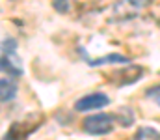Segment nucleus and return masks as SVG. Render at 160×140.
<instances>
[{
    "instance_id": "f03ea898",
    "label": "nucleus",
    "mask_w": 160,
    "mask_h": 140,
    "mask_svg": "<svg viewBox=\"0 0 160 140\" xmlns=\"http://www.w3.org/2000/svg\"><path fill=\"white\" fill-rule=\"evenodd\" d=\"M110 105V97L104 95V93H89V95H84L80 97L75 105V108L78 112H89V110H97V108H102Z\"/></svg>"
},
{
    "instance_id": "39448f33",
    "label": "nucleus",
    "mask_w": 160,
    "mask_h": 140,
    "mask_svg": "<svg viewBox=\"0 0 160 140\" xmlns=\"http://www.w3.org/2000/svg\"><path fill=\"white\" fill-rule=\"evenodd\" d=\"M89 65L97 67V65H104V64H128V58L123 54H108L102 58H95V60H88Z\"/></svg>"
},
{
    "instance_id": "0eeeda50",
    "label": "nucleus",
    "mask_w": 160,
    "mask_h": 140,
    "mask_svg": "<svg viewBox=\"0 0 160 140\" xmlns=\"http://www.w3.org/2000/svg\"><path fill=\"white\" fill-rule=\"evenodd\" d=\"M127 2H128L132 8H138V9H140V8H145V6H149L153 0H127Z\"/></svg>"
},
{
    "instance_id": "7ed1b4c3",
    "label": "nucleus",
    "mask_w": 160,
    "mask_h": 140,
    "mask_svg": "<svg viewBox=\"0 0 160 140\" xmlns=\"http://www.w3.org/2000/svg\"><path fill=\"white\" fill-rule=\"evenodd\" d=\"M0 71L11 75V77H21L22 75V67H21V62L13 56V54H4L0 58Z\"/></svg>"
},
{
    "instance_id": "f257e3e1",
    "label": "nucleus",
    "mask_w": 160,
    "mask_h": 140,
    "mask_svg": "<svg viewBox=\"0 0 160 140\" xmlns=\"http://www.w3.org/2000/svg\"><path fill=\"white\" fill-rule=\"evenodd\" d=\"M114 129V118L108 114H95L84 120V131L88 135H108Z\"/></svg>"
},
{
    "instance_id": "423d86ee",
    "label": "nucleus",
    "mask_w": 160,
    "mask_h": 140,
    "mask_svg": "<svg viewBox=\"0 0 160 140\" xmlns=\"http://www.w3.org/2000/svg\"><path fill=\"white\" fill-rule=\"evenodd\" d=\"M0 49H2V52H4V54H15V49H17V41H15V39H11V38H8L6 41H2Z\"/></svg>"
},
{
    "instance_id": "20e7f679",
    "label": "nucleus",
    "mask_w": 160,
    "mask_h": 140,
    "mask_svg": "<svg viewBox=\"0 0 160 140\" xmlns=\"http://www.w3.org/2000/svg\"><path fill=\"white\" fill-rule=\"evenodd\" d=\"M17 95V84L8 79H0V101H11Z\"/></svg>"
}]
</instances>
